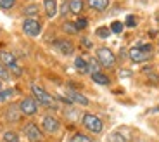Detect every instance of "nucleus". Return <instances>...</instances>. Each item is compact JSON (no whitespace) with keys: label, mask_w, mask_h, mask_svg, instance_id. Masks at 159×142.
<instances>
[{"label":"nucleus","mask_w":159,"mask_h":142,"mask_svg":"<svg viewBox=\"0 0 159 142\" xmlns=\"http://www.w3.org/2000/svg\"><path fill=\"white\" fill-rule=\"evenodd\" d=\"M95 59H97V63L100 64V68H107V69H111V68L116 66V55H114V52H112L111 49H107V47L97 49Z\"/></svg>","instance_id":"20e7f679"},{"label":"nucleus","mask_w":159,"mask_h":142,"mask_svg":"<svg viewBox=\"0 0 159 142\" xmlns=\"http://www.w3.org/2000/svg\"><path fill=\"white\" fill-rule=\"evenodd\" d=\"M19 109L24 116H35L38 113V102L35 97H24L19 102Z\"/></svg>","instance_id":"0eeeda50"},{"label":"nucleus","mask_w":159,"mask_h":142,"mask_svg":"<svg viewBox=\"0 0 159 142\" xmlns=\"http://www.w3.org/2000/svg\"><path fill=\"white\" fill-rule=\"evenodd\" d=\"M66 97L71 101V104H80V106H88V104H90V101H88L83 94H80V92H76V90H68L66 92Z\"/></svg>","instance_id":"9b49d317"},{"label":"nucleus","mask_w":159,"mask_h":142,"mask_svg":"<svg viewBox=\"0 0 159 142\" xmlns=\"http://www.w3.org/2000/svg\"><path fill=\"white\" fill-rule=\"evenodd\" d=\"M109 142H130V137L123 132H112L109 135Z\"/></svg>","instance_id":"2eb2a0df"},{"label":"nucleus","mask_w":159,"mask_h":142,"mask_svg":"<svg viewBox=\"0 0 159 142\" xmlns=\"http://www.w3.org/2000/svg\"><path fill=\"white\" fill-rule=\"evenodd\" d=\"M99 71H100V64L97 63V59H92L90 63H88V73L93 75V73H99Z\"/></svg>","instance_id":"b1692460"},{"label":"nucleus","mask_w":159,"mask_h":142,"mask_svg":"<svg viewBox=\"0 0 159 142\" xmlns=\"http://www.w3.org/2000/svg\"><path fill=\"white\" fill-rule=\"evenodd\" d=\"M69 12V2H66V4L62 5V9H61V16H66Z\"/></svg>","instance_id":"7c9ffc66"},{"label":"nucleus","mask_w":159,"mask_h":142,"mask_svg":"<svg viewBox=\"0 0 159 142\" xmlns=\"http://www.w3.org/2000/svg\"><path fill=\"white\" fill-rule=\"evenodd\" d=\"M16 95V90L14 88H7V90H0V102H5V101H9L11 97H14Z\"/></svg>","instance_id":"6ab92c4d"},{"label":"nucleus","mask_w":159,"mask_h":142,"mask_svg":"<svg viewBox=\"0 0 159 142\" xmlns=\"http://www.w3.org/2000/svg\"><path fill=\"white\" fill-rule=\"evenodd\" d=\"M121 76H131V71H121Z\"/></svg>","instance_id":"473e14b6"},{"label":"nucleus","mask_w":159,"mask_h":142,"mask_svg":"<svg viewBox=\"0 0 159 142\" xmlns=\"http://www.w3.org/2000/svg\"><path fill=\"white\" fill-rule=\"evenodd\" d=\"M69 142H93V140H92V137H88L85 134H75Z\"/></svg>","instance_id":"4be33fe9"},{"label":"nucleus","mask_w":159,"mask_h":142,"mask_svg":"<svg viewBox=\"0 0 159 142\" xmlns=\"http://www.w3.org/2000/svg\"><path fill=\"white\" fill-rule=\"evenodd\" d=\"M23 31L28 36H38L40 31H42V24L35 17H26L23 23Z\"/></svg>","instance_id":"6e6552de"},{"label":"nucleus","mask_w":159,"mask_h":142,"mask_svg":"<svg viewBox=\"0 0 159 142\" xmlns=\"http://www.w3.org/2000/svg\"><path fill=\"white\" fill-rule=\"evenodd\" d=\"M4 142H19V135L14 130H7L4 134Z\"/></svg>","instance_id":"aec40b11"},{"label":"nucleus","mask_w":159,"mask_h":142,"mask_svg":"<svg viewBox=\"0 0 159 142\" xmlns=\"http://www.w3.org/2000/svg\"><path fill=\"white\" fill-rule=\"evenodd\" d=\"M0 63L4 64L5 69H7L9 73H12L14 76H21V75H23V69H21V66L17 64L16 55L12 54V52L0 50Z\"/></svg>","instance_id":"f03ea898"},{"label":"nucleus","mask_w":159,"mask_h":142,"mask_svg":"<svg viewBox=\"0 0 159 142\" xmlns=\"http://www.w3.org/2000/svg\"><path fill=\"white\" fill-rule=\"evenodd\" d=\"M31 92H33V97L36 99V102H38V104H42V106L48 107V109H57V107H59V104H57L56 97H52V95L48 94L45 88L40 87V85L33 83V85H31Z\"/></svg>","instance_id":"f257e3e1"},{"label":"nucleus","mask_w":159,"mask_h":142,"mask_svg":"<svg viewBox=\"0 0 159 142\" xmlns=\"http://www.w3.org/2000/svg\"><path fill=\"white\" fill-rule=\"evenodd\" d=\"M61 128V121L57 120V116L54 115H45L43 118H42V132H45V134L48 135H54L57 134Z\"/></svg>","instance_id":"39448f33"},{"label":"nucleus","mask_w":159,"mask_h":142,"mask_svg":"<svg viewBox=\"0 0 159 142\" xmlns=\"http://www.w3.org/2000/svg\"><path fill=\"white\" fill-rule=\"evenodd\" d=\"M62 30L66 33H76L78 30H76V26H75V23H64L62 24Z\"/></svg>","instance_id":"c85d7f7f"},{"label":"nucleus","mask_w":159,"mask_h":142,"mask_svg":"<svg viewBox=\"0 0 159 142\" xmlns=\"http://www.w3.org/2000/svg\"><path fill=\"white\" fill-rule=\"evenodd\" d=\"M23 132H24V137L28 139V142H40L42 139H43L42 128H40L36 123H33V121L26 123L24 128H23Z\"/></svg>","instance_id":"423d86ee"},{"label":"nucleus","mask_w":159,"mask_h":142,"mask_svg":"<svg viewBox=\"0 0 159 142\" xmlns=\"http://www.w3.org/2000/svg\"><path fill=\"white\" fill-rule=\"evenodd\" d=\"M83 11V0H69V12L80 14Z\"/></svg>","instance_id":"f3484780"},{"label":"nucleus","mask_w":159,"mask_h":142,"mask_svg":"<svg viewBox=\"0 0 159 142\" xmlns=\"http://www.w3.org/2000/svg\"><path fill=\"white\" fill-rule=\"evenodd\" d=\"M128 55H130V59L133 61V63H145V61H149L152 57V52H145L142 47H131L130 50H128Z\"/></svg>","instance_id":"1a4fd4ad"},{"label":"nucleus","mask_w":159,"mask_h":142,"mask_svg":"<svg viewBox=\"0 0 159 142\" xmlns=\"http://www.w3.org/2000/svg\"><path fill=\"white\" fill-rule=\"evenodd\" d=\"M87 4H88V7L93 9V11L102 12L109 7V0H87Z\"/></svg>","instance_id":"ddd939ff"},{"label":"nucleus","mask_w":159,"mask_h":142,"mask_svg":"<svg viewBox=\"0 0 159 142\" xmlns=\"http://www.w3.org/2000/svg\"><path fill=\"white\" fill-rule=\"evenodd\" d=\"M0 80H4V82H9L11 80V73L5 69V66L0 63Z\"/></svg>","instance_id":"bb28decb"},{"label":"nucleus","mask_w":159,"mask_h":142,"mask_svg":"<svg viewBox=\"0 0 159 142\" xmlns=\"http://www.w3.org/2000/svg\"><path fill=\"white\" fill-rule=\"evenodd\" d=\"M95 35L99 36V38H109V36H111V30L106 28V26H100L95 30Z\"/></svg>","instance_id":"412c9836"},{"label":"nucleus","mask_w":159,"mask_h":142,"mask_svg":"<svg viewBox=\"0 0 159 142\" xmlns=\"http://www.w3.org/2000/svg\"><path fill=\"white\" fill-rule=\"evenodd\" d=\"M43 7L47 17H54L57 14V0H43Z\"/></svg>","instance_id":"4468645a"},{"label":"nucleus","mask_w":159,"mask_h":142,"mask_svg":"<svg viewBox=\"0 0 159 142\" xmlns=\"http://www.w3.org/2000/svg\"><path fill=\"white\" fill-rule=\"evenodd\" d=\"M128 28H135L137 26V17L135 16H126V21H125Z\"/></svg>","instance_id":"c756f323"},{"label":"nucleus","mask_w":159,"mask_h":142,"mask_svg":"<svg viewBox=\"0 0 159 142\" xmlns=\"http://www.w3.org/2000/svg\"><path fill=\"white\" fill-rule=\"evenodd\" d=\"M0 31H2V28H0Z\"/></svg>","instance_id":"f704fd0d"},{"label":"nucleus","mask_w":159,"mask_h":142,"mask_svg":"<svg viewBox=\"0 0 159 142\" xmlns=\"http://www.w3.org/2000/svg\"><path fill=\"white\" fill-rule=\"evenodd\" d=\"M123 26L125 24L123 23H119V21H114V23H111V33H116V35H119V33L123 31Z\"/></svg>","instance_id":"393cba45"},{"label":"nucleus","mask_w":159,"mask_h":142,"mask_svg":"<svg viewBox=\"0 0 159 142\" xmlns=\"http://www.w3.org/2000/svg\"><path fill=\"white\" fill-rule=\"evenodd\" d=\"M81 42H83V45H85V47H92V42H90V40L83 38V40H81Z\"/></svg>","instance_id":"2f4dec72"},{"label":"nucleus","mask_w":159,"mask_h":142,"mask_svg":"<svg viewBox=\"0 0 159 142\" xmlns=\"http://www.w3.org/2000/svg\"><path fill=\"white\" fill-rule=\"evenodd\" d=\"M14 4H16V0H0V9L9 11V9L14 7Z\"/></svg>","instance_id":"cd10ccee"},{"label":"nucleus","mask_w":159,"mask_h":142,"mask_svg":"<svg viewBox=\"0 0 159 142\" xmlns=\"http://www.w3.org/2000/svg\"><path fill=\"white\" fill-rule=\"evenodd\" d=\"M81 123H83V126L88 132H92V134H100L104 130V121L97 115H93V113H85V115H81Z\"/></svg>","instance_id":"7ed1b4c3"},{"label":"nucleus","mask_w":159,"mask_h":142,"mask_svg":"<svg viewBox=\"0 0 159 142\" xmlns=\"http://www.w3.org/2000/svg\"><path fill=\"white\" fill-rule=\"evenodd\" d=\"M24 14H26L28 17H35L36 14H38V7H36L35 4H33V5H26V7H24Z\"/></svg>","instance_id":"5701e85b"},{"label":"nucleus","mask_w":159,"mask_h":142,"mask_svg":"<svg viewBox=\"0 0 159 142\" xmlns=\"http://www.w3.org/2000/svg\"><path fill=\"white\" fill-rule=\"evenodd\" d=\"M54 49L59 50L61 54H64V55H71L73 52H75V45H73L69 40H56V42H54Z\"/></svg>","instance_id":"9d476101"},{"label":"nucleus","mask_w":159,"mask_h":142,"mask_svg":"<svg viewBox=\"0 0 159 142\" xmlns=\"http://www.w3.org/2000/svg\"><path fill=\"white\" fill-rule=\"evenodd\" d=\"M92 80H93V82L95 83H99V85H109V83H111V80H109V76L107 75H104V73H93V75H92Z\"/></svg>","instance_id":"dca6fc26"},{"label":"nucleus","mask_w":159,"mask_h":142,"mask_svg":"<svg viewBox=\"0 0 159 142\" xmlns=\"http://www.w3.org/2000/svg\"><path fill=\"white\" fill-rule=\"evenodd\" d=\"M75 68L80 71V73H88V63L83 59V57H76L75 59Z\"/></svg>","instance_id":"a211bd4d"},{"label":"nucleus","mask_w":159,"mask_h":142,"mask_svg":"<svg viewBox=\"0 0 159 142\" xmlns=\"http://www.w3.org/2000/svg\"><path fill=\"white\" fill-rule=\"evenodd\" d=\"M75 26H76V30H85V28L88 26V19L87 17H78V19L75 21Z\"/></svg>","instance_id":"a878e982"},{"label":"nucleus","mask_w":159,"mask_h":142,"mask_svg":"<svg viewBox=\"0 0 159 142\" xmlns=\"http://www.w3.org/2000/svg\"><path fill=\"white\" fill-rule=\"evenodd\" d=\"M0 88H2V80H0Z\"/></svg>","instance_id":"72a5a7b5"},{"label":"nucleus","mask_w":159,"mask_h":142,"mask_svg":"<svg viewBox=\"0 0 159 142\" xmlns=\"http://www.w3.org/2000/svg\"><path fill=\"white\" fill-rule=\"evenodd\" d=\"M21 109H19V104H11V106L7 107V111H5V120H7L9 123H16L19 121L21 118Z\"/></svg>","instance_id":"f8f14e48"}]
</instances>
